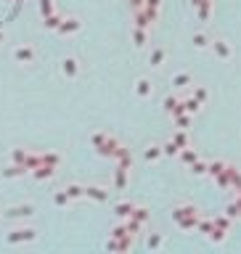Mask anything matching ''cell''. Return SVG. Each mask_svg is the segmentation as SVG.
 Here are the masks:
<instances>
[]
</instances>
